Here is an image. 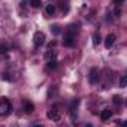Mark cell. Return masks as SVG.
Segmentation results:
<instances>
[{
  "mask_svg": "<svg viewBox=\"0 0 127 127\" xmlns=\"http://www.w3.org/2000/svg\"><path fill=\"white\" fill-rule=\"evenodd\" d=\"M12 112V105L9 102V99L1 97L0 99V115H9Z\"/></svg>",
  "mask_w": 127,
  "mask_h": 127,
  "instance_id": "6da1fadb",
  "label": "cell"
},
{
  "mask_svg": "<svg viewBox=\"0 0 127 127\" xmlns=\"http://www.w3.org/2000/svg\"><path fill=\"white\" fill-rule=\"evenodd\" d=\"M44 38H46L44 32L37 31L35 34H34V46H35V47H40V46H43V44H44Z\"/></svg>",
  "mask_w": 127,
  "mask_h": 127,
  "instance_id": "7a4b0ae2",
  "label": "cell"
},
{
  "mask_svg": "<svg viewBox=\"0 0 127 127\" xmlns=\"http://www.w3.org/2000/svg\"><path fill=\"white\" fill-rule=\"evenodd\" d=\"M99 78H100V72H99V69H97V68H92L90 72H89V81H90L92 84H96V83L99 81Z\"/></svg>",
  "mask_w": 127,
  "mask_h": 127,
  "instance_id": "3957f363",
  "label": "cell"
},
{
  "mask_svg": "<svg viewBox=\"0 0 127 127\" xmlns=\"http://www.w3.org/2000/svg\"><path fill=\"white\" fill-rule=\"evenodd\" d=\"M47 118H50V120H53V121H58V120L61 118V112H59L58 106H53V108L47 112Z\"/></svg>",
  "mask_w": 127,
  "mask_h": 127,
  "instance_id": "277c9868",
  "label": "cell"
},
{
  "mask_svg": "<svg viewBox=\"0 0 127 127\" xmlns=\"http://www.w3.org/2000/svg\"><path fill=\"white\" fill-rule=\"evenodd\" d=\"M64 46H65V47H72V46H75V35L66 34V35L64 37Z\"/></svg>",
  "mask_w": 127,
  "mask_h": 127,
  "instance_id": "5b68a950",
  "label": "cell"
},
{
  "mask_svg": "<svg viewBox=\"0 0 127 127\" xmlns=\"http://www.w3.org/2000/svg\"><path fill=\"white\" fill-rule=\"evenodd\" d=\"M115 43V35L114 34H108L106 38H105V47L106 49H111V46Z\"/></svg>",
  "mask_w": 127,
  "mask_h": 127,
  "instance_id": "8992f818",
  "label": "cell"
},
{
  "mask_svg": "<svg viewBox=\"0 0 127 127\" xmlns=\"http://www.w3.org/2000/svg\"><path fill=\"white\" fill-rule=\"evenodd\" d=\"M24 111L27 114H31L32 111H34V103H32L31 100H24Z\"/></svg>",
  "mask_w": 127,
  "mask_h": 127,
  "instance_id": "52a82bcc",
  "label": "cell"
},
{
  "mask_svg": "<svg viewBox=\"0 0 127 127\" xmlns=\"http://www.w3.org/2000/svg\"><path fill=\"white\" fill-rule=\"evenodd\" d=\"M111 115H112V112H111L109 109H103V111L100 112V118H102L103 121H106V120H109V118H111Z\"/></svg>",
  "mask_w": 127,
  "mask_h": 127,
  "instance_id": "ba28073f",
  "label": "cell"
},
{
  "mask_svg": "<svg viewBox=\"0 0 127 127\" xmlns=\"http://www.w3.org/2000/svg\"><path fill=\"white\" fill-rule=\"evenodd\" d=\"M55 12H56V7H55V4H47V6H46V13H47L49 16H52Z\"/></svg>",
  "mask_w": 127,
  "mask_h": 127,
  "instance_id": "9c48e42d",
  "label": "cell"
},
{
  "mask_svg": "<svg viewBox=\"0 0 127 127\" xmlns=\"http://www.w3.org/2000/svg\"><path fill=\"white\" fill-rule=\"evenodd\" d=\"M30 4H31V7H34V9H38L41 6V0H30Z\"/></svg>",
  "mask_w": 127,
  "mask_h": 127,
  "instance_id": "30bf717a",
  "label": "cell"
},
{
  "mask_svg": "<svg viewBox=\"0 0 127 127\" xmlns=\"http://www.w3.org/2000/svg\"><path fill=\"white\" fill-rule=\"evenodd\" d=\"M46 59L47 61H55L56 59V52H47L46 53Z\"/></svg>",
  "mask_w": 127,
  "mask_h": 127,
  "instance_id": "8fae6325",
  "label": "cell"
},
{
  "mask_svg": "<svg viewBox=\"0 0 127 127\" xmlns=\"http://www.w3.org/2000/svg\"><path fill=\"white\" fill-rule=\"evenodd\" d=\"M92 38H93V44H95V46H97V44L100 43V35H99V32H95Z\"/></svg>",
  "mask_w": 127,
  "mask_h": 127,
  "instance_id": "7c38bea8",
  "label": "cell"
},
{
  "mask_svg": "<svg viewBox=\"0 0 127 127\" xmlns=\"http://www.w3.org/2000/svg\"><path fill=\"white\" fill-rule=\"evenodd\" d=\"M58 66V62L56 61H47V68L49 69H55Z\"/></svg>",
  "mask_w": 127,
  "mask_h": 127,
  "instance_id": "4fadbf2b",
  "label": "cell"
},
{
  "mask_svg": "<svg viewBox=\"0 0 127 127\" xmlns=\"http://www.w3.org/2000/svg\"><path fill=\"white\" fill-rule=\"evenodd\" d=\"M50 30H52V32H53V35H58V34L61 32V30H59V27H58V25H53V27H50Z\"/></svg>",
  "mask_w": 127,
  "mask_h": 127,
  "instance_id": "5bb4252c",
  "label": "cell"
},
{
  "mask_svg": "<svg viewBox=\"0 0 127 127\" xmlns=\"http://www.w3.org/2000/svg\"><path fill=\"white\" fill-rule=\"evenodd\" d=\"M120 86H121V87H126L127 86V75H124V77L120 80Z\"/></svg>",
  "mask_w": 127,
  "mask_h": 127,
  "instance_id": "9a60e30c",
  "label": "cell"
},
{
  "mask_svg": "<svg viewBox=\"0 0 127 127\" xmlns=\"http://www.w3.org/2000/svg\"><path fill=\"white\" fill-rule=\"evenodd\" d=\"M114 103H115V105H120V103H121V97H120V96H114Z\"/></svg>",
  "mask_w": 127,
  "mask_h": 127,
  "instance_id": "2e32d148",
  "label": "cell"
},
{
  "mask_svg": "<svg viewBox=\"0 0 127 127\" xmlns=\"http://www.w3.org/2000/svg\"><path fill=\"white\" fill-rule=\"evenodd\" d=\"M126 0H112V3L114 4H121V3H124Z\"/></svg>",
  "mask_w": 127,
  "mask_h": 127,
  "instance_id": "e0dca14e",
  "label": "cell"
},
{
  "mask_svg": "<svg viewBox=\"0 0 127 127\" xmlns=\"http://www.w3.org/2000/svg\"><path fill=\"white\" fill-rule=\"evenodd\" d=\"M4 52H6V46L0 44V53H4Z\"/></svg>",
  "mask_w": 127,
  "mask_h": 127,
  "instance_id": "ac0fdd59",
  "label": "cell"
},
{
  "mask_svg": "<svg viewBox=\"0 0 127 127\" xmlns=\"http://www.w3.org/2000/svg\"><path fill=\"white\" fill-rule=\"evenodd\" d=\"M56 46V41H52V43H49V49H52V47H55Z\"/></svg>",
  "mask_w": 127,
  "mask_h": 127,
  "instance_id": "d6986e66",
  "label": "cell"
},
{
  "mask_svg": "<svg viewBox=\"0 0 127 127\" xmlns=\"http://www.w3.org/2000/svg\"><path fill=\"white\" fill-rule=\"evenodd\" d=\"M1 78H3V80H4V78H6V80H10V77H9L7 74H1Z\"/></svg>",
  "mask_w": 127,
  "mask_h": 127,
  "instance_id": "ffe728a7",
  "label": "cell"
},
{
  "mask_svg": "<svg viewBox=\"0 0 127 127\" xmlns=\"http://www.w3.org/2000/svg\"><path fill=\"white\" fill-rule=\"evenodd\" d=\"M118 123H120V126H121V127H127V121H123V123H121V121H118Z\"/></svg>",
  "mask_w": 127,
  "mask_h": 127,
  "instance_id": "44dd1931",
  "label": "cell"
},
{
  "mask_svg": "<svg viewBox=\"0 0 127 127\" xmlns=\"http://www.w3.org/2000/svg\"><path fill=\"white\" fill-rule=\"evenodd\" d=\"M84 127H93V126H92V124H86Z\"/></svg>",
  "mask_w": 127,
  "mask_h": 127,
  "instance_id": "7402d4cb",
  "label": "cell"
},
{
  "mask_svg": "<svg viewBox=\"0 0 127 127\" xmlns=\"http://www.w3.org/2000/svg\"><path fill=\"white\" fill-rule=\"evenodd\" d=\"M34 127H43V126H40V124H37V126H34Z\"/></svg>",
  "mask_w": 127,
  "mask_h": 127,
  "instance_id": "603a6c76",
  "label": "cell"
}]
</instances>
